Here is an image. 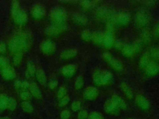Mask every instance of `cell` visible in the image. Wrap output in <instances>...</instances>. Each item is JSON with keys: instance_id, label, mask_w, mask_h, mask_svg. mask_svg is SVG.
<instances>
[{"instance_id": "5bb4252c", "label": "cell", "mask_w": 159, "mask_h": 119, "mask_svg": "<svg viewBox=\"0 0 159 119\" xmlns=\"http://www.w3.org/2000/svg\"><path fill=\"white\" fill-rule=\"evenodd\" d=\"M45 14V9L40 4L35 5L32 9V15L35 19H40Z\"/></svg>"}, {"instance_id": "e575fe53", "label": "cell", "mask_w": 159, "mask_h": 119, "mask_svg": "<svg viewBox=\"0 0 159 119\" xmlns=\"http://www.w3.org/2000/svg\"><path fill=\"white\" fill-rule=\"evenodd\" d=\"M88 119H104V118L100 113L93 112L88 115Z\"/></svg>"}, {"instance_id": "4fadbf2b", "label": "cell", "mask_w": 159, "mask_h": 119, "mask_svg": "<svg viewBox=\"0 0 159 119\" xmlns=\"http://www.w3.org/2000/svg\"><path fill=\"white\" fill-rule=\"evenodd\" d=\"M2 77L6 80H12L16 77V73L14 69L9 66H6L1 70Z\"/></svg>"}, {"instance_id": "3957f363", "label": "cell", "mask_w": 159, "mask_h": 119, "mask_svg": "<svg viewBox=\"0 0 159 119\" xmlns=\"http://www.w3.org/2000/svg\"><path fill=\"white\" fill-rule=\"evenodd\" d=\"M27 46L26 40L22 37H16L13 38L9 44V50L15 54L21 53L24 51Z\"/></svg>"}, {"instance_id": "8d00e7d4", "label": "cell", "mask_w": 159, "mask_h": 119, "mask_svg": "<svg viewBox=\"0 0 159 119\" xmlns=\"http://www.w3.org/2000/svg\"><path fill=\"white\" fill-rule=\"evenodd\" d=\"M71 110L74 112H77L79 111L81 109V103L78 100H75L74 101L71 105Z\"/></svg>"}, {"instance_id": "d590c367", "label": "cell", "mask_w": 159, "mask_h": 119, "mask_svg": "<svg viewBox=\"0 0 159 119\" xmlns=\"http://www.w3.org/2000/svg\"><path fill=\"white\" fill-rule=\"evenodd\" d=\"M20 98H21L23 100H24V101H27L28 100H29V99L31 98L32 95H31V94H30V93L29 92L26 91V90H24V91H22V92L20 93Z\"/></svg>"}, {"instance_id": "7c38bea8", "label": "cell", "mask_w": 159, "mask_h": 119, "mask_svg": "<svg viewBox=\"0 0 159 119\" xmlns=\"http://www.w3.org/2000/svg\"><path fill=\"white\" fill-rule=\"evenodd\" d=\"M77 68L75 64H70L63 66L61 68V73L63 76L67 77H70L74 76L76 71Z\"/></svg>"}, {"instance_id": "30bf717a", "label": "cell", "mask_w": 159, "mask_h": 119, "mask_svg": "<svg viewBox=\"0 0 159 119\" xmlns=\"http://www.w3.org/2000/svg\"><path fill=\"white\" fill-rule=\"evenodd\" d=\"M104 111L110 115H116L119 113L120 109L111 100H107L104 105Z\"/></svg>"}, {"instance_id": "7402d4cb", "label": "cell", "mask_w": 159, "mask_h": 119, "mask_svg": "<svg viewBox=\"0 0 159 119\" xmlns=\"http://www.w3.org/2000/svg\"><path fill=\"white\" fill-rule=\"evenodd\" d=\"M35 76H36L37 81L41 85L43 86L46 84L47 77H46L45 73H44V71L42 69H39L37 70L36 73H35Z\"/></svg>"}, {"instance_id": "44dd1931", "label": "cell", "mask_w": 159, "mask_h": 119, "mask_svg": "<svg viewBox=\"0 0 159 119\" xmlns=\"http://www.w3.org/2000/svg\"><path fill=\"white\" fill-rule=\"evenodd\" d=\"M78 53L76 49H68L64 50L60 55V57L64 60H68L75 57Z\"/></svg>"}, {"instance_id": "9a60e30c", "label": "cell", "mask_w": 159, "mask_h": 119, "mask_svg": "<svg viewBox=\"0 0 159 119\" xmlns=\"http://www.w3.org/2000/svg\"><path fill=\"white\" fill-rule=\"evenodd\" d=\"M114 43V37L112 31L106 32L104 35L102 44L106 47H111Z\"/></svg>"}, {"instance_id": "ba28073f", "label": "cell", "mask_w": 159, "mask_h": 119, "mask_svg": "<svg viewBox=\"0 0 159 119\" xmlns=\"http://www.w3.org/2000/svg\"><path fill=\"white\" fill-rule=\"evenodd\" d=\"M65 29V25L53 24L46 29L45 32L49 36H57L59 35Z\"/></svg>"}, {"instance_id": "bcb514c9", "label": "cell", "mask_w": 159, "mask_h": 119, "mask_svg": "<svg viewBox=\"0 0 159 119\" xmlns=\"http://www.w3.org/2000/svg\"><path fill=\"white\" fill-rule=\"evenodd\" d=\"M0 119H10L8 117H0Z\"/></svg>"}, {"instance_id": "836d02e7", "label": "cell", "mask_w": 159, "mask_h": 119, "mask_svg": "<svg viewBox=\"0 0 159 119\" xmlns=\"http://www.w3.org/2000/svg\"><path fill=\"white\" fill-rule=\"evenodd\" d=\"M22 60V53L15 54L13 58V63L15 66H18L21 63Z\"/></svg>"}, {"instance_id": "7bdbcfd3", "label": "cell", "mask_w": 159, "mask_h": 119, "mask_svg": "<svg viewBox=\"0 0 159 119\" xmlns=\"http://www.w3.org/2000/svg\"><path fill=\"white\" fill-rule=\"evenodd\" d=\"M7 66V60L2 57H0V69H2Z\"/></svg>"}, {"instance_id": "f1b7e54d", "label": "cell", "mask_w": 159, "mask_h": 119, "mask_svg": "<svg viewBox=\"0 0 159 119\" xmlns=\"http://www.w3.org/2000/svg\"><path fill=\"white\" fill-rule=\"evenodd\" d=\"M150 63V60H149V56L148 55H144L140 60V66L142 68H146L147 65Z\"/></svg>"}, {"instance_id": "e0dca14e", "label": "cell", "mask_w": 159, "mask_h": 119, "mask_svg": "<svg viewBox=\"0 0 159 119\" xmlns=\"http://www.w3.org/2000/svg\"><path fill=\"white\" fill-rule=\"evenodd\" d=\"M29 89V92L30 93L32 96H34L37 99L42 98V92L35 83L30 84Z\"/></svg>"}, {"instance_id": "8992f818", "label": "cell", "mask_w": 159, "mask_h": 119, "mask_svg": "<svg viewBox=\"0 0 159 119\" xmlns=\"http://www.w3.org/2000/svg\"><path fill=\"white\" fill-rule=\"evenodd\" d=\"M56 49L55 44L51 40H47L43 41L40 45L41 51L47 55H50L53 53Z\"/></svg>"}, {"instance_id": "6da1fadb", "label": "cell", "mask_w": 159, "mask_h": 119, "mask_svg": "<svg viewBox=\"0 0 159 119\" xmlns=\"http://www.w3.org/2000/svg\"><path fill=\"white\" fill-rule=\"evenodd\" d=\"M112 75L107 71H96L93 75V82L98 86H106L112 82Z\"/></svg>"}, {"instance_id": "8fae6325", "label": "cell", "mask_w": 159, "mask_h": 119, "mask_svg": "<svg viewBox=\"0 0 159 119\" xmlns=\"http://www.w3.org/2000/svg\"><path fill=\"white\" fill-rule=\"evenodd\" d=\"M135 103L137 105L143 110H147L150 108V104L147 99L142 95H137L135 97Z\"/></svg>"}, {"instance_id": "7a4b0ae2", "label": "cell", "mask_w": 159, "mask_h": 119, "mask_svg": "<svg viewBox=\"0 0 159 119\" xmlns=\"http://www.w3.org/2000/svg\"><path fill=\"white\" fill-rule=\"evenodd\" d=\"M11 14L14 22L17 24H23L27 19L26 13L19 8V3L17 1L12 2Z\"/></svg>"}, {"instance_id": "603a6c76", "label": "cell", "mask_w": 159, "mask_h": 119, "mask_svg": "<svg viewBox=\"0 0 159 119\" xmlns=\"http://www.w3.org/2000/svg\"><path fill=\"white\" fill-rule=\"evenodd\" d=\"M104 33L100 32H95L93 33L91 40L96 44H101L103 43Z\"/></svg>"}, {"instance_id": "ffe728a7", "label": "cell", "mask_w": 159, "mask_h": 119, "mask_svg": "<svg viewBox=\"0 0 159 119\" xmlns=\"http://www.w3.org/2000/svg\"><path fill=\"white\" fill-rule=\"evenodd\" d=\"M116 20L121 25H126L130 20V16L127 13H120L116 15Z\"/></svg>"}, {"instance_id": "d6986e66", "label": "cell", "mask_w": 159, "mask_h": 119, "mask_svg": "<svg viewBox=\"0 0 159 119\" xmlns=\"http://www.w3.org/2000/svg\"><path fill=\"white\" fill-rule=\"evenodd\" d=\"M148 17L146 14L144 12H139L136 15L135 17V21L136 23L138 24V25L140 26H144L148 22Z\"/></svg>"}, {"instance_id": "4dcf8cb0", "label": "cell", "mask_w": 159, "mask_h": 119, "mask_svg": "<svg viewBox=\"0 0 159 119\" xmlns=\"http://www.w3.org/2000/svg\"><path fill=\"white\" fill-rule=\"evenodd\" d=\"M16 107H17L16 101L12 98H8L7 108L11 111H13L16 109Z\"/></svg>"}, {"instance_id": "484cf974", "label": "cell", "mask_w": 159, "mask_h": 119, "mask_svg": "<svg viewBox=\"0 0 159 119\" xmlns=\"http://www.w3.org/2000/svg\"><path fill=\"white\" fill-rule=\"evenodd\" d=\"M21 108L22 110L25 113H31L34 110V108L32 105L27 101H24L21 104Z\"/></svg>"}, {"instance_id": "ee69618b", "label": "cell", "mask_w": 159, "mask_h": 119, "mask_svg": "<svg viewBox=\"0 0 159 119\" xmlns=\"http://www.w3.org/2000/svg\"><path fill=\"white\" fill-rule=\"evenodd\" d=\"M6 51V45L4 43H0V52H4Z\"/></svg>"}, {"instance_id": "f6af8a7d", "label": "cell", "mask_w": 159, "mask_h": 119, "mask_svg": "<svg viewBox=\"0 0 159 119\" xmlns=\"http://www.w3.org/2000/svg\"><path fill=\"white\" fill-rule=\"evenodd\" d=\"M154 33L156 36H159V23L157 24V25L155 27Z\"/></svg>"}, {"instance_id": "60d3db41", "label": "cell", "mask_w": 159, "mask_h": 119, "mask_svg": "<svg viewBox=\"0 0 159 119\" xmlns=\"http://www.w3.org/2000/svg\"><path fill=\"white\" fill-rule=\"evenodd\" d=\"M70 112L68 110H64L60 113L61 119H68L70 117Z\"/></svg>"}, {"instance_id": "ab89813d", "label": "cell", "mask_w": 159, "mask_h": 119, "mask_svg": "<svg viewBox=\"0 0 159 119\" xmlns=\"http://www.w3.org/2000/svg\"><path fill=\"white\" fill-rule=\"evenodd\" d=\"M88 117V113L85 110H81L78 114V119H86Z\"/></svg>"}, {"instance_id": "f546056e", "label": "cell", "mask_w": 159, "mask_h": 119, "mask_svg": "<svg viewBox=\"0 0 159 119\" xmlns=\"http://www.w3.org/2000/svg\"><path fill=\"white\" fill-rule=\"evenodd\" d=\"M15 87L17 89H29V83H28L26 81H17L16 82V83L14 84Z\"/></svg>"}, {"instance_id": "d4e9b609", "label": "cell", "mask_w": 159, "mask_h": 119, "mask_svg": "<svg viewBox=\"0 0 159 119\" xmlns=\"http://www.w3.org/2000/svg\"><path fill=\"white\" fill-rule=\"evenodd\" d=\"M36 69L35 67L32 63H29L27 66L26 71H25V76L27 77L30 78L35 75Z\"/></svg>"}, {"instance_id": "277c9868", "label": "cell", "mask_w": 159, "mask_h": 119, "mask_svg": "<svg viewBox=\"0 0 159 119\" xmlns=\"http://www.w3.org/2000/svg\"><path fill=\"white\" fill-rule=\"evenodd\" d=\"M66 12L60 7L53 8L50 12V18L54 24H63L66 20Z\"/></svg>"}, {"instance_id": "cb8c5ba5", "label": "cell", "mask_w": 159, "mask_h": 119, "mask_svg": "<svg viewBox=\"0 0 159 119\" xmlns=\"http://www.w3.org/2000/svg\"><path fill=\"white\" fill-rule=\"evenodd\" d=\"M120 88H121V90L123 91L124 94L125 95V96L128 99H130L133 97V92L131 89L130 88V87L126 83H124V82L121 83Z\"/></svg>"}, {"instance_id": "b9f144b4", "label": "cell", "mask_w": 159, "mask_h": 119, "mask_svg": "<svg viewBox=\"0 0 159 119\" xmlns=\"http://www.w3.org/2000/svg\"><path fill=\"white\" fill-rule=\"evenodd\" d=\"M57 84H58V82L55 79H52L49 81L48 86L49 88H50L51 89H53L57 87Z\"/></svg>"}, {"instance_id": "9c48e42d", "label": "cell", "mask_w": 159, "mask_h": 119, "mask_svg": "<svg viewBox=\"0 0 159 119\" xmlns=\"http://www.w3.org/2000/svg\"><path fill=\"white\" fill-rule=\"evenodd\" d=\"M98 90L93 86H89L86 87L84 92V97L87 100H95L98 97Z\"/></svg>"}, {"instance_id": "7dc6e473", "label": "cell", "mask_w": 159, "mask_h": 119, "mask_svg": "<svg viewBox=\"0 0 159 119\" xmlns=\"http://www.w3.org/2000/svg\"><path fill=\"white\" fill-rule=\"evenodd\" d=\"M129 119H134V118H129Z\"/></svg>"}, {"instance_id": "2e32d148", "label": "cell", "mask_w": 159, "mask_h": 119, "mask_svg": "<svg viewBox=\"0 0 159 119\" xmlns=\"http://www.w3.org/2000/svg\"><path fill=\"white\" fill-rule=\"evenodd\" d=\"M146 74L148 76H154L158 73L159 71V66L157 63L152 61L150 62V63L145 68Z\"/></svg>"}, {"instance_id": "52a82bcc", "label": "cell", "mask_w": 159, "mask_h": 119, "mask_svg": "<svg viewBox=\"0 0 159 119\" xmlns=\"http://www.w3.org/2000/svg\"><path fill=\"white\" fill-rule=\"evenodd\" d=\"M140 47V43H135L132 45H125L122 48V51L124 55L127 56H132Z\"/></svg>"}, {"instance_id": "4316f807", "label": "cell", "mask_w": 159, "mask_h": 119, "mask_svg": "<svg viewBox=\"0 0 159 119\" xmlns=\"http://www.w3.org/2000/svg\"><path fill=\"white\" fill-rule=\"evenodd\" d=\"M74 20L76 22L81 24V25H84L87 23L88 22V19L87 18L81 15V14H76L74 15Z\"/></svg>"}, {"instance_id": "83f0119b", "label": "cell", "mask_w": 159, "mask_h": 119, "mask_svg": "<svg viewBox=\"0 0 159 119\" xmlns=\"http://www.w3.org/2000/svg\"><path fill=\"white\" fill-rule=\"evenodd\" d=\"M8 98L5 95H0V111H2L7 108Z\"/></svg>"}, {"instance_id": "f35d334b", "label": "cell", "mask_w": 159, "mask_h": 119, "mask_svg": "<svg viewBox=\"0 0 159 119\" xmlns=\"http://www.w3.org/2000/svg\"><path fill=\"white\" fill-rule=\"evenodd\" d=\"M69 101H70V98L66 95L64 97L60 99L58 102V105L60 107H63L69 102Z\"/></svg>"}, {"instance_id": "1f68e13d", "label": "cell", "mask_w": 159, "mask_h": 119, "mask_svg": "<svg viewBox=\"0 0 159 119\" xmlns=\"http://www.w3.org/2000/svg\"><path fill=\"white\" fill-rule=\"evenodd\" d=\"M84 84V79L81 76H79L77 77L75 81V87L76 89H81Z\"/></svg>"}, {"instance_id": "d6a6232c", "label": "cell", "mask_w": 159, "mask_h": 119, "mask_svg": "<svg viewBox=\"0 0 159 119\" xmlns=\"http://www.w3.org/2000/svg\"><path fill=\"white\" fill-rule=\"evenodd\" d=\"M92 35H93V32H91L89 30H85L82 32L81 37L83 38V40L86 41H89L91 40Z\"/></svg>"}, {"instance_id": "ac0fdd59", "label": "cell", "mask_w": 159, "mask_h": 119, "mask_svg": "<svg viewBox=\"0 0 159 119\" xmlns=\"http://www.w3.org/2000/svg\"><path fill=\"white\" fill-rule=\"evenodd\" d=\"M111 100L118 107V108L120 110H124L127 107L126 103L125 100L122 99L120 96L114 95L111 97Z\"/></svg>"}, {"instance_id": "74e56055", "label": "cell", "mask_w": 159, "mask_h": 119, "mask_svg": "<svg viewBox=\"0 0 159 119\" xmlns=\"http://www.w3.org/2000/svg\"><path fill=\"white\" fill-rule=\"evenodd\" d=\"M66 90L64 87H61L59 88L58 92H57V97L59 99H61V98L66 96Z\"/></svg>"}, {"instance_id": "5b68a950", "label": "cell", "mask_w": 159, "mask_h": 119, "mask_svg": "<svg viewBox=\"0 0 159 119\" xmlns=\"http://www.w3.org/2000/svg\"><path fill=\"white\" fill-rule=\"evenodd\" d=\"M104 59L109 64V65L115 69L116 71H121L123 70V66L122 64L114 56L111 55L109 53L106 52L103 53L102 55Z\"/></svg>"}]
</instances>
